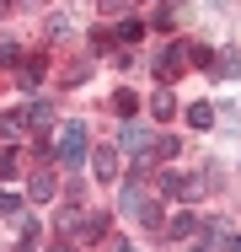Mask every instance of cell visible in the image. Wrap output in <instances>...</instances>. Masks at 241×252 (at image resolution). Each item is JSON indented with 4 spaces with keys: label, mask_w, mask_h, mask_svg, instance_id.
Returning a JSON list of instances; mask_svg holds the SVG:
<instances>
[{
    "label": "cell",
    "mask_w": 241,
    "mask_h": 252,
    "mask_svg": "<svg viewBox=\"0 0 241 252\" xmlns=\"http://www.w3.org/2000/svg\"><path fill=\"white\" fill-rule=\"evenodd\" d=\"M140 177H145V172H134V183L123 188V199H118V209H123L129 220H140V225H161V204H155V199H150V193L140 188Z\"/></svg>",
    "instance_id": "1"
},
{
    "label": "cell",
    "mask_w": 241,
    "mask_h": 252,
    "mask_svg": "<svg viewBox=\"0 0 241 252\" xmlns=\"http://www.w3.org/2000/svg\"><path fill=\"white\" fill-rule=\"evenodd\" d=\"M118 151L134 156V172H145V166H150V156H155V134L140 129V124H123V129H118Z\"/></svg>",
    "instance_id": "2"
},
{
    "label": "cell",
    "mask_w": 241,
    "mask_h": 252,
    "mask_svg": "<svg viewBox=\"0 0 241 252\" xmlns=\"http://www.w3.org/2000/svg\"><path fill=\"white\" fill-rule=\"evenodd\" d=\"M155 188H161L166 199H177V204H193V199H204V193H209V183H204V177H188V172H161V177H155Z\"/></svg>",
    "instance_id": "3"
},
{
    "label": "cell",
    "mask_w": 241,
    "mask_h": 252,
    "mask_svg": "<svg viewBox=\"0 0 241 252\" xmlns=\"http://www.w3.org/2000/svg\"><path fill=\"white\" fill-rule=\"evenodd\" d=\"M54 156H59L64 166H81V161H86V124H59Z\"/></svg>",
    "instance_id": "4"
},
{
    "label": "cell",
    "mask_w": 241,
    "mask_h": 252,
    "mask_svg": "<svg viewBox=\"0 0 241 252\" xmlns=\"http://www.w3.org/2000/svg\"><path fill=\"white\" fill-rule=\"evenodd\" d=\"M150 70H155V81H161V86H166V81H177V75L188 70V43H166V49L155 54V64H150Z\"/></svg>",
    "instance_id": "5"
},
{
    "label": "cell",
    "mask_w": 241,
    "mask_h": 252,
    "mask_svg": "<svg viewBox=\"0 0 241 252\" xmlns=\"http://www.w3.org/2000/svg\"><path fill=\"white\" fill-rule=\"evenodd\" d=\"M193 231H198V215H193V209L161 215V236H166V242H193Z\"/></svg>",
    "instance_id": "6"
},
{
    "label": "cell",
    "mask_w": 241,
    "mask_h": 252,
    "mask_svg": "<svg viewBox=\"0 0 241 252\" xmlns=\"http://www.w3.org/2000/svg\"><path fill=\"white\" fill-rule=\"evenodd\" d=\"M91 172H96V183H118V172H123L118 151H113V145H96L91 151Z\"/></svg>",
    "instance_id": "7"
},
{
    "label": "cell",
    "mask_w": 241,
    "mask_h": 252,
    "mask_svg": "<svg viewBox=\"0 0 241 252\" xmlns=\"http://www.w3.org/2000/svg\"><path fill=\"white\" fill-rule=\"evenodd\" d=\"M102 236H107V215H81L64 242H102Z\"/></svg>",
    "instance_id": "8"
},
{
    "label": "cell",
    "mask_w": 241,
    "mask_h": 252,
    "mask_svg": "<svg viewBox=\"0 0 241 252\" xmlns=\"http://www.w3.org/2000/svg\"><path fill=\"white\" fill-rule=\"evenodd\" d=\"M225 236H231V231H225V225H214V220H198V231H193V242H198V247H225Z\"/></svg>",
    "instance_id": "9"
},
{
    "label": "cell",
    "mask_w": 241,
    "mask_h": 252,
    "mask_svg": "<svg viewBox=\"0 0 241 252\" xmlns=\"http://www.w3.org/2000/svg\"><path fill=\"white\" fill-rule=\"evenodd\" d=\"M27 129H38V134L54 129V102H32V107H27Z\"/></svg>",
    "instance_id": "10"
},
{
    "label": "cell",
    "mask_w": 241,
    "mask_h": 252,
    "mask_svg": "<svg viewBox=\"0 0 241 252\" xmlns=\"http://www.w3.org/2000/svg\"><path fill=\"white\" fill-rule=\"evenodd\" d=\"M209 75H214V81H220V75L236 81V75H241V54L236 49H231V54H214V70H209Z\"/></svg>",
    "instance_id": "11"
},
{
    "label": "cell",
    "mask_w": 241,
    "mask_h": 252,
    "mask_svg": "<svg viewBox=\"0 0 241 252\" xmlns=\"http://www.w3.org/2000/svg\"><path fill=\"white\" fill-rule=\"evenodd\" d=\"M38 81H43V59H27V64L16 70V86H22V92H32Z\"/></svg>",
    "instance_id": "12"
},
{
    "label": "cell",
    "mask_w": 241,
    "mask_h": 252,
    "mask_svg": "<svg viewBox=\"0 0 241 252\" xmlns=\"http://www.w3.org/2000/svg\"><path fill=\"white\" fill-rule=\"evenodd\" d=\"M22 129H27V113H5V118H0V140H5V145L22 140Z\"/></svg>",
    "instance_id": "13"
},
{
    "label": "cell",
    "mask_w": 241,
    "mask_h": 252,
    "mask_svg": "<svg viewBox=\"0 0 241 252\" xmlns=\"http://www.w3.org/2000/svg\"><path fill=\"white\" fill-rule=\"evenodd\" d=\"M54 193H59V183H54L48 172H38V177L27 183V199H54Z\"/></svg>",
    "instance_id": "14"
},
{
    "label": "cell",
    "mask_w": 241,
    "mask_h": 252,
    "mask_svg": "<svg viewBox=\"0 0 241 252\" xmlns=\"http://www.w3.org/2000/svg\"><path fill=\"white\" fill-rule=\"evenodd\" d=\"M188 124H193V129H214V107H209V102H193V107H188Z\"/></svg>",
    "instance_id": "15"
},
{
    "label": "cell",
    "mask_w": 241,
    "mask_h": 252,
    "mask_svg": "<svg viewBox=\"0 0 241 252\" xmlns=\"http://www.w3.org/2000/svg\"><path fill=\"white\" fill-rule=\"evenodd\" d=\"M0 220H22V193L0 188Z\"/></svg>",
    "instance_id": "16"
},
{
    "label": "cell",
    "mask_w": 241,
    "mask_h": 252,
    "mask_svg": "<svg viewBox=\"0 0 241 252\" xmlns=\"http://www.w3.org/2000/svg\"><path fill=\"white\" fill-rule=\"evenodd\" d=\"M145 38V22H118V32H113V43H140Z\"/></svg>",
    "instance_id": "17"
},
{
    "label": "cell",
    "mask_w": 241,
    "mask_h": 252,
    "mask_svg": "<svg viewBox=\"0 0 241 252\" xmlns=\"http://www.w3.org/2000/svg\"><path fill=\"white\" fill-rule=\"evenodd\" d=\"M150 113H155V118H172V113H177V97H172V92H155V97H150Z\"/></svg>",
    "instance_id": "18"
},
{
    "label": "cell",
    "mask_w": 241,
    "mask_h": 252,
    "mask_svg": "<svg viewBox=\"0 0 241 252\" xmlns=\"http://www.w3.org/2000/svg\"><path fill=\"white\" fill-rule=\"evenodd\" d=\"M188 64H204V70H214V49H209V43H188Z\"/></svg>",
    "instance_id": "19"
},
{
    "label": "cell",
    "mask_w": 241,
    "mask_h": 252,
    "mask_svg": "<svg viewBox=\"0 0 241 252\" xmlns=\"http://www.w3.org/2000/svg\"><path fill=\"white\" fill-rule=\"evenodd\" d=\"M86 75H91V59H75V64H70V70H64V86H81V81H86Z\"/></svg>",
    "instance_id": "20"
},
{
    "label": "cell",
    "mask_w": 241,
    "mask_h": 252,
    "mask_svg": "<svg viewBox=\"0 0 241 252\" xmlns=\"http://www.w3.org/2000/svg\"><path fill=\"white\" fill-rule=\"evenodd\" d=\"M22 247H43V225L38 220H22Z\"/></svg>",
    "instance_id": "21"
},
{
    "label": "cell",
    "mask_w": 241,
    "mask_h": 252,
    "mask_svg": "<svg viewBox=\"0 0 241 252\" xmlns=\"http://www.w3.org/2000/svg\"><path fill=\"white\" fill-rule=\"evenodd\" d=\"M16 166H22V156L5 145V151H0V177H16Z\"/></svg>",
    "instance_id": "22"
},
{
    "label": "cell",
    "mask_w": 241,
    "mask_h": 252,
    "mask_svg": "<svg viewBox=\"0 0 241 252\" xmlns=\"http://www.w3.org/2000/svg\"><path fill=\"white\" fill-rule=\"evenodd\" d=\"M155 156L172 161V156H177V134H155Z\"/></svg>",
    "instance_id": "23"
},
{
    "label": "cell",
    "mask_w": 241,
    "mask_h": 252,
    "mask_svg": "<svg viewBox=\"0 0 241 252\" xmlns=\"http://www.w3.org/2000/svg\"><path fill=\"white\" fill-rule=\"evenodd\" d=\"M113 113L129 118V113H134V92H118V97H113Z\"/></svg>",
    "instance_id": "24"
},
{
    "label": "cell",
    "mask_w": 241,
    "mask_h": 252,
    "mask_svg": "<svg viewBox=\"0 0 241 252\" xmlns=\"http://www.w3.org/2000/svg\"><path fill=\"white\" fill-rule=\"evenodd\" d=\"M48 38H70V16H48Z\"/></svg>",
    "instance_id": "25"
},
{
    "label": "cell",
    "mask_w": 241,
    "mask_h": 252,
    "mask_svg": "<svg viewBox=\"0 0 241 252\" xmlns=\"http://www.w3.org/2000/svg\"><path fill=\"white\" fill-rule=\"evenodd\" d=\"M102 49H113V32H91V59H96Z\"/></svg>",
    "instance_id": "26"
},
{
    "label": "cell",
    "mask_w": 241,
    "mask_h": 252,
    "mask_svg": "<svg viewBox=\"0 0 241 252\" xmlns=\"http://www.w3.org/2000/svg\"><path fill=\"white\" fill-rule=\"evenodd\" d=\"M16 59H22V49H16V43H0V64H16Z\"/></svg>",
    "instance_id": "27"
},
{
    "label": "cell",
    "mask_w": 241,
    "mask_h": 252,
    "mask_svg": "<svg viewBox=\"0 0 241 252\" xmlns=\"http://www.w3.org/2000/svg\"><path fill=\"white\" fill-rule=\"evenodd\" d=\"M214 5H225V0H214Z\"/></svg>",
    "instance_id": "28"
}]
</instances>
